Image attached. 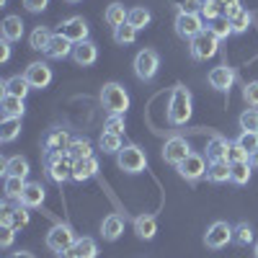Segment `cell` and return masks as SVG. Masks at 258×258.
<instances>
[{
	"mask_svg": "<svg viewBox=\"0 0 258 258\" xmlns=\"http://www.w3.org/2000/svg\"><path fill=\"white\" fill-rule=\"evenodd\" d=\"M209 85L214 91H220V93H230L232 88V83H235V73L232 68H227V64H217V68H212L209 70Z\"/></svg>",
	"mask_w": 258,
	"mask_h": 258,
	"instance_id": "5bb4252c",
	"label": "cell"
},
{
	"mask_svg": "<svg viewBox=\"0 0 258 258\" xmlns=\"http://www.w3.org/2000/svg\"><path fill=\"white\" fill-rule=\"evenodd\" d=\"M70 142H73V137L64 132V129H52V132L47 135V140H44V150H47V155L68 153Z\"/></svg>",
	"mask_w": 258,
	"mask_h": 258,
	"instance_id": "e0dca14e",
	"label": "cell"
},
{
	"mask_svg": "<svg viewBox=\"0 0 258 258\" xmlns=\"http://www.w3.org/2000/svg\"><path fill=\"white\" fill-rule=\"evenodd\" d=\"M188 155H191V147H188V142H186L183 137H170V140H165V145H163V160H165V163L181 165Z\"/></svg>",
	"mask_w": 258,
	"mask_h": 258,
	"instance_id": "30bf717a",
	"label": "cell"
},
{
	"mask_svg": "<svg viewBox=\"0 0 258 258\" xmlns=\"http://www.w3.org/2000/svg\"><path fill=\"white\" fill-rule=\"evenodd\" d=\"M150 21H153V13H150L147 8H142V6H137V8L129 11V24H132L137 31L145 29V26H150Z\"/></svg>",
	"mask_w": 258,
	"mask_h": 258,
	"instance_id": "8d00e7d4",
	"label": "cell"
},
{
	"mask_svg": "<svg viewBox=\"0 0 258 258\" xmlns=\"http://www.w3.org/2000/svg\"><path fill=\"white\" fill-rule=\"evenodd\" d=\"M191 57L194 59H209V57H214L220 52V39L214 36L209 29H204L199 36H194L191 39Z\"/></svg>",
	"mask_w": 258,
	"mask_h": 258,
	"instance_id": "277c9868",
	"label": "cell"
},
{
	"mask_svg": "<svg viewBox=\"0 0 258 258\" xmlns=\"http://www.w3.org/2000/svg\"><path fill=\"white\" fill-rule=\"evenodd\" d=\"M230 26H232V34H245L248 26H250V13L248 11H240L235 18H230Z\"/></svg>",
	"mask_w": 258,
	"mask_h": 258,
	"instance_id": "7bdbcfd3",
	"label": "cell"
},
{
	"mask_svg": "<svg viewBox=\"0 0 258 258\" xmlns=\"http://www.w3.org/2000/svg\"><path fill=\"white\" fill-rule=\"evenodd\" d=\"M212 24H214V26H209V31L217 36L220 41L227 39V36L232 34V26H230V21H227V18H217V21H212Z\"/></svg>",
	"mask_w": 258,
	"mask_h": 258,
	"instance_id": "f6af8a7d",
	"label": "cell"
},
{
	"mask_svg": "<svg viewBox=\"0 0 258 258\" xmlns=\"http://www.w3.org/2000/svg\"><path fill=\"white\" fill-rule=\"evenodd\" d=\"M250 160V153L243 150L238 142H230V150H227V163H248Z\"/></svg>",
	"mask_w": 258,
	"mask_h": 258,
	"instance_id": "b9f144b4",
	"label": "cell"
},
{
	"mask_svg": "<svg viewBox=\"0 0 258 258\" xmlns=\"http://www.w3.org/2000/svg\"><path fill=\"white\" fill-rule=\"evenodd\" d=\"M227 150H230V140L214 135L209 142H207V160L209 163H220V160H227Z\"/></svg>",
	"mask_w": 258,
	"mask_h": 258,
	"instance_id": "7402d4cb",
	"label": "cell"
},
{
	"mask_svg": "<svg viewBox=\"0 0 258 258\" xmlns=\"http://www.w3.org/2000/svg\"><path fill=\"white\" fill-rule=\"evenodd\" d=\"M88 21H85L83 16H73V18H68L62 24V29H59V34L64 36V39H70L73 44H80V41H88Z\"/></svg>",
	"mask_w": 258,
	"mask_h": 258,
	"instance_id": "8fae6325",
	"label": "cell"
},
{
	"mask_svg": "<svg viewBox=\"0 0 258 258\" xmlns=\"http://www.w3.org/2000/svg\"><path fill=\"white\" fill-rule=\"evenodd\" d=\"M250 160L248 163H230V181L238 183V186H245L250 181Z\"/></svg>",
	"mask_w": 258,
	"mask_h": 258,
	"instance_id": "1f68e13d",
	"label": "cell"
},
{
	"mask_svg": "<svg viewBox=\"0 0 258 258\" xmlns=\"http://www.w3.org/2000/svg\"><path fill=\"white\" fill-rule=\"evenodd\" d=\"M73 41L70 39H64L62 34H54L52 41H49V47L44 49V54L49 59H64V57H73Z\"/></svg>",
	"mask_w": 258,
	"mask_h": 258,
	"instance_id": "d6986e66",
	"label": "cell"
},
{
	"mask_svg": "<svg viewBox=\"0 0 258 258\" xmlns=\"http://www.w3.org/2000/svg\"><path fill=\"white\" fill-rule=\"evenodd\" d=\"M68 155H70L73 160L91 158V155H93V145H91V140H85V137H75V140L70 142V147H68Z\"/></svg>",
	"mask_w": 258,
	"mask_h": 258,
	"instance_id": "f1b7e54d",
	"label": "cell"
},
{
	"mask_svg": "<svg viewBox=\"0 0 258 258\" xmlns=\"http://www.w3.org/2000/svg\"><path fill=\"white\" fill-rule=\"evenodd\" d=\"M135 39H137V29L129 24V21H126L124 26H119V29L114 31V41H116V44H121V47L135 44Z\"/></svg>",
	"mask_w": 258,
	"mask_h": 258,
	"instance_id": "f35d334b",
	"label": "cell"
},
{
	"mask_svg": "<svg viewBox=\"0 0 258 258\" xmlns=\"http://www.w3.org/2000/svg\"><path fill=\"white\" fill-rule=\"evenodd\" d=\"M24 21H21V16H8L3 21V26H0V34H3L6 41H18L21 36H24Z\"/></svg>",
	"mask_w": 258,
	"mask_h": 258,
	"instance_id": "d4e9b609",
	"label": "cell"
},
{
	"mask_svg": "<svg viewBox=\"0 0 258 258\" xmlns=\"http://www.w3.org/2000/svg\"><path fill=\"white\" fill-rule=\"evenodd\" d=\"M31 91V85L26 80V75H13L3 83V96H16V98H26V93Z\"/></svg>",
	"mask_w": 258,
	"mask_h": 258,
	"instance_id": "cb8c5ba5",
	"label": "cell"
},
{
	"mask_svg": "<svg viewBox=\"0 0 258 258\" xmlns=\"http://www.w3.org/2000/svg\"><path fill=\"white\" fill-rule=\"evenodd\" d=\"M24 6H26L29 13H41L49 6V0H24Z\"/></svg>",
	"mask_w": 258,
	"mask_h": 258,
	"instance_id": "681fc988",
	"label": "cell"
},
{
	"mask_svg": "<svg viewBox=\"0 0 258 258\" xmlns=\"http://www.w3.org/2000/svg\"><path fill=\"white\" fill-rule=\"evenodd\" d=\"M13 227H6L3 225V230H0V245H3V248H11L13 245Z\"/></svg>",
	"mask_w": 258,
	"mask_h": 258,
	"instance_id": "f907efd6",
	"label": "cell"
},
{
	"mask_svg": "<svg viewBox=\"0 0 258 258\" xmlns=\"http://www.w3.org/2000/svg\"><path fill=\"white\" fill-rule=\"evenodd\" d=\"M68 3H80V0H68Z\"/></svg>",
	"mask_w": 258,
	"mask_h": 258,
	"instance_id": "680465c9",
	"label": "cell"
},
{
	"mask_svg": "<svg viewBox=\"0 0 258 258\" xmlns=\"http://www.w3.org/2000/svg\"><path fill=\"white\" fill-rule=\"evenodd\" d=\"M98 147L103 150V153H109V155H116L119 150L124 147L121 145V135H114V132H106V129H103V135L98 140Z\"/></svg>",
	"mask_w": 258,
	"mask_h": 258,
	"instance_id": "d6a6232c",
	"label": "cell"
},
{
	"mask_svg": "<svg viewBox=\"0 0 258 258\" xmlns=\"http://www.w3.org/2000/svg\"><path fill=\"white\" fill-rule=\"evenodd\" d=\"M199 13H202L204 21H217V18L225 16V6H222V0H204Z\"/></svg>",
	"mask_w": 258,
	"mask_h": 258,
	"instance_id": "e575fe53",
	"label": "cell"
},
{
	"mask_svg": "<svg viewBox=\"0 0 258 258\" xmlns=\"http://www.w3.org/2000/svg\"><path fill=\"white\" fill-rule=\"evenodd\" d=\"M11 258H34L31 253H26V250H18V253H13Z\"/></svg>",
	"mask_w": 258,
	"mask_h": 258,
	"instance_id": "11a10c76",
	"label": "cell"
},
{
	"mask_svg": "<svg viewBox=\"0 0 258 258\" xmlns=\"http://www.w3.org/2000/svg\"><path fill=\"white\" fill-rule=\"evenodd\" d=\"M52 36H54V34H49L47 26H36V29L31 31V36H29V47L36 49V52H44V49L49 47Z\"/></svg>",
	"mask_w": 258,
	"mask_h": 258,
	"instance_id": "f546056e",
	"label": "cell"
},
{
	"mask_svg": "<svg viewBox=\"0 0 258 258\" xmlns=\"http://www.w3.org/2000/svg\"><path fill=\"white\" fill-rule=\"evenodd\" d=\"M191 91L186 88V85H176L173 93H170V103H168V121L170 124H186L191 119Z\"/></svg>",
	"mask_w": 258,
	"mask_h": 258,
	"instance_id": "6da1fadb",
	"label": "cell"
},
{
	"mask_svg": "<svg viewBox=\"0 0 258 258\" xmlns=\"http://www.w3.org/2000/svg\"><path fill=\"white\" fill-rule=\"evenodd\" d=\"M3 176H6V178H8V176H21V178H26V176H29V160L21 158V155L6 158V160H3Z\"/></svg>",
	"mask_w": 258,
	"mask_h": 258,
	"instance_id": "83f0119b",
	"label": "cell"
},
{
	"mask_svg": "<svg viewBox=\"0 0 258 258\" xmlns=\"http://www.w3.org/2000/svg\"><path fill=\"white\" fill-rule=\"evenodd\" d=\"M253 253H255V258H258V243H255V250H253Z\"/></svg>",
	"mask_w": 258,
	"mask_h": 258,
	"instance_id": "6f0895ef",
	"label": "cell"
},
{
	"mask_svg": "<svg viewBox=\"0 0 258 258\" xmlns=\"http://www.w3.org/2000/svg\"><path fill=\"white\" fill-rule=\"evenodd\" d=\"M238 121L243 132H258V109H245Z\"/></svg>",
	"mask_w": 258,
	"mask_h": 258,
	"instance_id": "60d3db41",
	"label": "cell"
},
{
	"mask_svg": "<svg viewBox=\"0 0 258 258\" xmlns=\"http://www.w3.org/2000/svg\"><path fill=\"white\" fill-rule=\"evenodd\" d=\"M98 173V160L91 155V158H83V160H73V181L83 183Z\"/></svg>",
	"mask_w": 258,
	"mask_h": 258,
	"instance_id": "ffe728a7",
	"label": "cell"
},
{
	"mask_svg": "<svg viewBox=\"0 0 258 258\" xmlns=\"http://www.w3.org/2000/svg\"><path fill=\"white\" fill-rule=\"evenodd\" d=\"M121 232H124V217L121 214H109V217H103L101 222V235H103V240H119L121 238Z\"/></svg>",
	"mask_w": 258,
	"mask_h": 258,
	"instance_id": "44dd1931",
	"label": "cell"
},
{
	"mask_svg": "<svg viewBox=\"0 0 258 258\" xmlns=\"http://www.w3.org/2000/svg\"><path fill=\"white\" fill-rule=\"evenodd\" d=\"M21 135V119H3L0 124V142H13Z\"/></svg>",
	"mask_w": 258,
	"mask_h": 258,
	"instance_id": "836d02e7",
	"label": "cell"
},
{
	"mask_svg": "<svg viewBox=\"0 0 258 258\" xmlns=\"http://www.w3.org/2000/svg\"><path fill=\"white\" fill-rule=\"evenodd\" d=\"M243 101L248 106H253V109H258V80L243 85Z\"/></svg>",
	"mask_w": 258,
	"mask_h": 258,
	"instance_id": "7dc6e473",
	"label": "cell"
},
{
	"mask_svg": "<svg viewBox=\"0 0 258 258\" xmlns=\"http://www.w3.org/2000/svg\"><path fill=\"white\" fill-rule=\"evenodd\" d=\"M170 3L178 8V13H199L204 0H170Z\"/></svg>",
	"mask_w": 258,
	"mask_h": 258,
	"instance_id": "c3c4849f",
	"label": "cell"
},
{
	"mask_svg": "<svg viewBox=\"0 0 258 258\" xmlns=\"http://www.w3.org/2000/svg\"><path fill=\"white\" fill-rule=\"evenodd\" d=\"M101 103L109 114H126L129 109V93L119 83H106L101 91Z\"/></svg>",
	"mask_w": 258,
	"mask_h": 258,
	"instance_id": "7a4b0ae2",
	"label": "cell"
},
{
	"mask_svg": "<svg viewBox=\"0 0 258 258\" xmlns=\"http://www.w3.org/2000/svg\"><path fill=\"white\" fill-rule=\"evenodd\" d=\"M44 197H47V191H44V186H41L39 181H26V188H24V194H21L18 202L24 207H29V209H36V207L44 204Z\"/></svg>",
	"mask_w": 258,
	"mask_h": 258,
	"instance_id": "2e32d148",
	"label": "cell"
},
{
	"mask_svg": "<svg viewBox=\"0 0 258 258\" xmlns=\"http://www.w3.org/2000/svg\"><path fill=\"white\" fill-rule=\"evenodd\" d=\"M116 165L124 170V173H142V170L147 168V155H145V150L137 147V145H126L121 147L119 153H116Z\"/></svg>",
	"mask_w": 258,
	"mask_h": 258,
	"instance_id": "3957f363",
	"label": "cell"
},
{
	"mask_svg": "<svg viewBox=\"0 0 258 258\" xmlns=\"http://www.w3.org/2000/svg\"><path fill=\"white\" fill-rule=\"evenodd\" d=\"M24 188H26V178H21V176H8L6 178V199H21V194H24Z\"/></svg>",
	"mask_w": 258,
	"mask_h": 258,
	"instance_id": "d590c367",
	"label": "cell"
},
{
	"mask_svg": "<svg viewBox=\"0 0 258 258\" xmlns=\"http://www.w3.org/2000/svg\"><path fill=\"white\" fill-rule=\"evenodd\" d=\"M0 111H3V119H21L26 111L24 98H16V96H3L0 101Z\"/></svg>",
	"mask_w": 258,
	"mask_h": 258,
	"instance_id": "484cf974",
	"label": "cell"
},
{
	"mask_svg": "<svg viewBox=\"0 0 258 258\" xmlns=\"http://www.w3.org/2000/svg\"><path fill=\"white\" fill-rule=\"evenodd\" d=\"M132 225H135L137 238H142V240H153L155 232H158V220L153 214H140V217H135Z\"/></svg>",
	"mask_w": 258,
	"mask_h": 258,
	"instance_id": "603a6c76",
	"label": "cell"
},
{
	"mask_svg": "<svg viewBox=\"0 0 258 258\" xmlns=\"http://www.w3.org/2000/svg\"><path fill=\"white\" fill-rule=\"evenodd\" d=\"M232 243H238V245H250V243H253V227H250L248 222L235 225V230H232Z\"/></svg>",
	"mask_w": 258,
	"mask_h": 258,
	"instance_id": "ab89813d",
	"label": "cell"
},
{
	"mask_svg": "<svg viewBox=\"0 0 258 258\" xmlns=\"http://www.w3.org/2000/svg\"><path fill=\"white\" fill-rule=\"evenodd\" d=\"M160 68V57L155 49H140L135 57V75L140 80H153Z\"/></svg>",
	"mask_w": 258,
	"mask_h": 258,
	"instance_id": "8992f818",
	"label": "cell"
},
{
	"mask_svg": "<svg viewBox=\"0 0 258 258\" xmlns=\"http://www.w3.org/2000/svg\"><path fill=\"white\" fill-rule=\"evenodd\" d=\"M24 75H26L29 85H31V88H36V91L47 88V85L52 83V68H49L47 62H31Z\"/></svg>",
	"mask_w": 258,
	"mask_h": 258,
	"instance_id": "4fadbf2b",
	"label": "cell"
},
{
	"mask_svg": "<svg viewBox=\"0 0 258 258\" xmlns=\"http://www.w3.org/2000/svg\"><path fill=\"white\" fill-rule=\"evenodd\" d=\"M0 222H3L6 227H13V230H21L29 225V207H24L18 202V207H8L3 204V214H0Z\"/></svg>",
	"mask_w": 258,
	"mask_h": 258,
	"instance_id": "9a60e30c",
	"label": "cell"
},
{
	"mask_svg": "<svg viewBox=\"0 0 258 258\" xmlns=\"http://www.w3.org/2000/svg\"><path fill=\"white\" fill-rule=\"evenodd\" d=\"M207 178H209L212 183H225V181H230V163H227V160H220V163H209Z\"/></svg>",
	"mask_w": 258,
	"mask_h": 258,
	"instance_id": "4dcf8cb0",
	"label": "cell"
},
{
	"mask_svg": "<svg viewBox=\"0 0 258 258\" xmlns=\"http://www.w3.org/2000/svg\"><path fill=\"white\" fill-rule=\"evenodd\" d=\"M106 132H114V135H124V114H109V119H106L103 124Z\"/></svg>",
	"mask_w": 258,
	"mask_h": 258,
	"instance_id": "bcb514c9",
	"label": "cell"
},
{
	"mask_svg": "<svg viewBox=\"0 0 258 258\" xmlns=\"http://www.w3.org/2000/svg\"><path fill=\"white\" fill-rule=\"evenodd\" d=\"M225 11H232V8H240V0H222Z\"/></svg>",
	"mask_w": 258,
	"mask_h": 258,
	"instance_id": "f5cc1de1",
	"label": "cell"
},
{
	"mask_svg": "<svg viewBox=\"0 0 258 258\" xmlns=\"http://www.w3.org/2000/svg\"><path fill=\"white\" fill-rule=\"evenodd\" d=\"M232 230L235 227H230L227 222H222V220H217V222H212L209 225V230H207V235H204V245L207 248H225L227 243H232Z\"/></svg>",
	"mask_w": 258,
	"mask_h": 258,
	"instance_id": "9c48e42d",
	"label": "cell"
},
{
	"mask_svg": "<svg viewBox=\"0 0 258 258\" xmlns=\"http://www.w3.org/2000/svg\"><path fill=\"white\" fill-rule=\"evenodd\" d=\"M57 258H78V253H75V248H68V250L57 253Z\"/></svg>",
	"mask_w": 258,
	"mask_h": 258,
	"instance_id": "db71d44e",
	"label": "cell"
},
{
	"mask_svg": "<svg viewBox=\"0 0 258 258\" xmlns=\"http://www.w3.org/2000/svg\"><path fill=\"white\" fill-rule=\"evenodd\" d=\"M96 59H98V47L93 41H80V44L73 47V62L80 64V68H88Z\"/></svg>",
	"mask_w": 258,
	"mask_h": 258,
	"instance_id": "ac0fdd59",
	"label": "cell"
},
{
	"mask_svg": "<svg viewBox=\"0 0 258 258\" xmlns=\"http://www.w3.org/2000/svg\"><path fill=\"white\" fill-rule=\"evenodd\" d=\"M11 59V41L3 39V44H0V62H8Z\"/></svg>",
	"mask_w": 258,
	"mask_h": 258,
	"instance_id": "816d5d0a",
	"label": "cell"
},
{
	"mask_svg": "<svg viewBox=\"0 0 258 258\" xmlns=\"http://www.w3.org/2000/svg\"><path fill=\"white\" fill-rule=\"evenodd\" d=\"M47 176L54 183H64L68 178H73V158L68 153H57V155H47Z\"/></svg>",
	"mask_w": 258,
	"mask_h": 258,
	"instance_id": "5b68a950",
	"label": "cell"
},
{
	"mask_svg": "<svg viewBox=\"0 0 258 258\" xmlns=\"http://www.w3.org/2000/svg\"><path fill=\"white\" fill-rule=\"evenodd\" d=\"M75 245V232L70 230V225H52L49 232H47V248L54 250V253H62V250H68Z\"/></svg>",
	"mask_w": 258,
	"mask_h": 258,
	"instance_id": "52a82bcc",
	"label": "cell"
},
{
	"mask_svg": "<svg viewBox=\"0 0 258 258\" xmlns=\"http://www.w3.org/2000/svg\"><path fill=\"white\" fill-rule=\"evenodd\" d=\"M73 248H75L78 258H96L98 255V245L93 238H80V240H75Z\"/></svg>",
	"mask_w": 258,
	"mask_h": 258,
	"instance_id": "74e56055",
	"label": "cell"
},
{
	"mask_svg": "<svg viewBox=\"0 0 258 258\" xmlns=\"http://www.w3.org/2000/svg\"><path fill=\"white\" fill-rule=\"evenodd\" d=\"M250 165H253V168H258V150H255V153L250 155Z\"/></svg>",
	"mask_w": 258,
	"mask_h": 258,
	"instance_id": "9f6ffc18",
	"label": "cell"
},
{
	"mask_svg": "<svg viewBox=\"0 0 258 258\" xmlns=\"http://www.w3.org/2000/svg\"><path fill=\"white\" fill-rule=\"evenodd\" d=\"M103 21L109 24L114 31L119 29V26H124L126 21H129V11L121 6V3H111L109 8H106V13H103Z\"/></svg>",
	"mask_w": 258,
	"mask_h": 258,
	"instance_id": "4316f807",
	"label": "cell"
},
{
	"mask_svg": "<svg viewBox=\"0 0 258 258\" xmlns=\"http://www.w3.org/2000/svg\"><path fill=\"white\" fill-rule=\"evenodd\" d=\"M235 142H238L243 150H248V153L253 155L255 150H258V132H240Z\"/></svg>",
	"mask_w": 258,
	"mask_h": 258,
	"instance_id": "ee69618b",
	"label": "cell"
},
{
	"mask_svg": "<svg viewBox=\"0 0 258 258\" xmlns=\"http://www.w3.org/2000/svg\"><path fill=\"white\" fill-rule=\"evenodd\" d=\"M178 168V176L181 178H186V181H199L204 173H207V160H204V155H197V153H191L181 165H176Z\"/></svg>",
	"mask_w": 258,
	"mask_h": 258,
	"instance_id": "7c38bea8",
	"label": "cell"
},
{
	"mask_svg": "<svg viewBox=\"0 0 258 258\" xmlns=\"http://www.w3.org/2000/svg\"><path fill=\"white\" fill-rule=\"evenodd\" d=\"M204 31V18L202 13H178L176 16V34L181 39H194Z\"/></svg>",
	"mask_w": 258,
	"mask_h": 258,
	"instance_id": "ba28073f",
	"label": "cell"
}]
</instances>
